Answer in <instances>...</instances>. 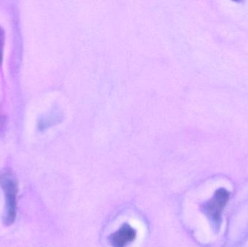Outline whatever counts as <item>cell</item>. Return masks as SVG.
I'll return each mask as SVG.
<instances>
[{
  "mask_svg": "<svg viewBox=\"0 0 248 247\" xmlns=\"http://www.w3.org/2000/svg\"><path fill=\"white\" fill-rule=\"evenodd\" d=\"M0 184L5 195L6 216L4 223L10 226L14 223L17 213V183L8 173L0 175Z\"/></svg>",
  "mask_w": 248,
  "mask_h": 247,
  "instance_id": "6da1fadb",
  "label": "cell"
},
{
  "mask_svg": "<svg viewBox=\"0 0 248 247\" xmlns=\"http://www.w3.org/2000/svg\"><path fill=\"white\" fill-rule=\"evenodd\" d=\"M230 199V193L220 189L214 194V197L205 206V213L214 222L218 223L221 220V213Z\"/></svg>",
  "mask_w": 248,
  "mask_h": 247,
  "instance_id": "7a4b0ae2",
  "label": "cell"
},
{
  "mask_svg": "<svg viewBox=\"0 0 248 247\" xmlns=\"http://www.w3.org/2000/svg\"><path fill=\"white\" fill-rule=\"evenodd\" d=\"M137 232L128 223L124 224L119 230L110 235L109 240L113 247H125L134 242Z\"/></svg>",
  "mask_w": 248,
  "mask_h": 247,
  "instance_id": "3957f363",
  "label": "cell"
},
{
  "mask_svg": "<svg viewBox=\"0 0 248 247\" xmlns=\"http://www.w3.org/2000/svg\"><path fill=\"white\" fill-rule=\"evenodd\" d=\"M4 33L3 29L0 27V65L2 62L3 49H4Z\"/></svg>",
  "mask_w": 248,
  "mask_h": 247,
  "instance_id": "277c9868",
  "label": "cell"
}]
</instances>
